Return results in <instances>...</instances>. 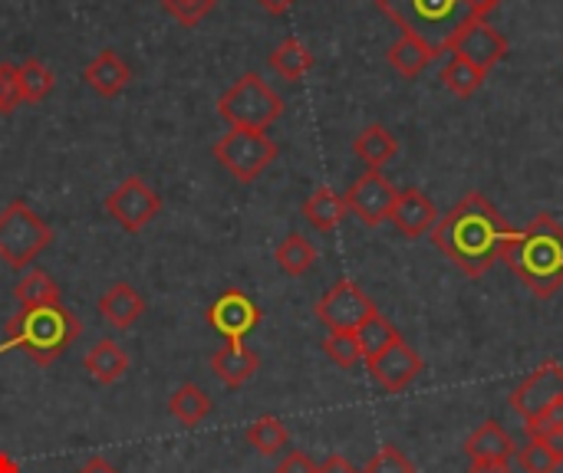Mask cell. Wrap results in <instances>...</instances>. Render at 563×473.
Wrapping results in <instances>:
<instances>
[{
  "mask_svg": "<svg viewBox=\"0 0 563 473\" xmlns=\"http://www.w3.org/2000/svg\"><path fill=\"white\" fill-rule=\"evenodd\" d=\"M429 237L465 277L478 280L505 260L515 227L485 194L472 191L429 230Z\"/></svg>",
  "mask_w": 563,
  "mask_h": 473,
  "instance_id": "cell-1",
  "label": "cell"
},
{
  "mask_svg": "<svg viewBox=\"0 0 563 473\" xmlns=\"http://www.w3.org/2000/svg\"><path fill=\"white\" fill-rule=\"evenodd\" d=\"M505 263L538 300L558 296L563 290V227L554 217H534L525 230H515Z\"/></svg>",
  "mask_w": 563,
  "mask_h": 473,
  "instance_id": "cell-2",
  "label": "cell"
},
{
  "mask_svg": "<svg viewBox=\"0 0 563 473\" xmlns=\"http://www.w3.org/2000/svg\"><path fill=\"white\" fill-rule=\"evenodd\" d=\"M79 336H82V323L63 303L33 306L7 319L0 352H23L36 365H53L69 352V346Z\"/></svg>",
  "mask_w": 563,
  "mask_h": 473,
  "instance_id": "cell-3",
  "label": "cell"
},
{
  "mask_svg": "<svg viewBox=\"0 0 563 473\" xmlns=\"http://www.w3.org/2000/svg\"><path fill=\"white\" fill-rule=\"evenodd\" d=\"M376 7L409 36L422 40L435 56L449 53L455 33L475 20L468 0H376Z\"/></svg>",
  "mask_w": 563,
  "mask_h": 473,
  "instance_id": "cell-4",
  "label": "cell"
},
{
  "mask_svg": "<svg viewBox=\"0 0 563 473\" xmlns=\"http://www.w3.org/2000/svg\"><path fill=\"white\" fill-rule=\"evenodd\" d=\"M218 115H221L231 128L267 132V128L284 115V99H280L257 72H244V76L218 99Z\"/></svg>",
  "mask_w": 563,
  "mask_h": 473,
  "instance_id": "cell-5",
  "label": "cell"
},
{
  "mask_svg": "<svg viewBox=\"0 0 563 473\" xmlns=\"http://www.w3.org/2000/svg\"><path fill=\"white\" fill-rule=\"evenodd\" d=\"M49 244H53L49 224L26 201L16 198L0 211V260L10 270H26Z\"/></svg>",
  "mask_w": 563,
  "mask_h": 473,
  "instance_id": "cell-6",
  "label": "cell"
},
{
  "mask_svg": "<svg viewBox=\"0 0 563 473\" xmlns=\"http://www.w3.org/2000/svg\"><path fill=\"white\" fill-rule=\"evenodd\" d=\"M211 155L244 184L257 181L277 158V142L267 132H251V128H231L224 132L214 145Z\"/></svg>",
  "mask_w": 563,
  "mask_h": 473,
  "instance_id": "cell-7",
  "label": "cell"
},
{
  "mask_svg": "<svg viewBox=\"0 0 563 473\" xmlns=\"http://www.w3.org/2000/svg\"><path fill=\"white\" fill-rule=\"evenodd\" d=\"M317 319L330 329V333H360L363 323H369L379 309L376 303L366 296L363 286H356L353 280H336L317 303Z\"/></svg>",
  "mask_w": 563,
  "mask_h": 473,
  "instance_id": "cell-8",
  "label": "cell"
},
{
  "mask_svg": "<svg viewBox=\"0 0 563 473\" xmlns=\"http://www.w3.org/2000/svg\"><path fill=\"white\" fill-rule=\"evenodd\" d=\"M162 211V198L148 188L145 178L132 174L125 178L109 198H106V214L129 234H142Z\"/></svg>",
  "mask_w": 563,
  "mask_h": 473,
  "instance_id": "cell-9",
  "label": "cell"
},
{
  "mask_svg": "<svg viewBox=\"0 0 563 473\" xmlns=\"http://www.w3.org/2000/svg\"><path fill=\"white\" fill-rule=\"evenodd\" d=\"M449 53L452 56H462L465 63H472L475 69H482L488 76V69H495L508 56V40L488 20L475 16V20H468L455 33V40L449 43Z\"/></svg>",
  "mask_w": 563,
  "mask_h": 473,
  "instance_id": "cell-10",
  "label": "cell"
},
{
  "mask_svg": "<svg viewBox=\"0 0 563 473\" xmlns=\"http://www.w3.org/2000/svg\"><path fill=\"white\" fill-rule=\"evenodd\" d=\"M563 402V365L558 362H541V369H534L515 392H511V408L525 418L534 421L544 412H551L554 405Z\"/></svg>",
  "mask_w": 563,
  "mask_h": 473,
  "instance_id": "cell-11",
  "label": "cell"
},
{
  "mask_svg": "<svg viewBox=\"0 0 563 473\" xmlns=\"http://www.w3.org/2000/svg\"><path fill=\"white\" fill-rule=\"evenodd\" d=\"M396 194L399 188L383 171H366L350 184L343 201H346V211L356 214L366 227H379L383 221H389Z\"/></svg>",
  "mask_w": 563,
  "mask_h": 473,
  "instance_id": "cell-12",
  "label": "cell"
},
{
  "mask_svg": "<svg viewBox=\"0 0 563 473\" xmlns=\"http://www.w3.org/2000/svg\"><path fill=\"white\" fill-rule=\"evenodd\" d=\"M205 319H208V326L218 333V336H224V342L228 339H234V342H244L257 326H261V306L244 293V290H224L211 306H208V313H205Z\"/></svg>",
  "mask_w": 563,
  "mask_h": 473,
  "instance_id": "cell-13",
  "label": "cell"
},
{
  "mask_svg": "<svg viewBox=\"0 0 563 473\" xmlns=\"http://www.w3.org/2000/svg\"><path fill=\"white\" fill-rule=\"evenodd\" d=\"M366 365H369V375L376 379V385L383 392H389V395L406 392L422 375V369H426L422 356L409 342H402V339L396 346H389L383 356H376L373 362H366Z\"/></svg>",
  "mask_w": 563,
  "mask_h": 473,
  "instance_id": "cell-14",
  "label": "cell"
},
{
  "mask_svg": "<svg viewBox=\"0 0 563 473\" xmlns=\"http://www.w3.org/2000/svg\"><path fill=\"white\" fill-rule=\"evenodd\" d=\"M389 221L396 224V230L402 237H426L439 224L435 221V204L419 188H399Z\"/></svg>",
  "mask_w": 563,
  "mask_h": 473,
  "instance_id": "cell-15",
  "label": "cell"
},
{
  "mask_svg": "<svg viewBox=\"0 0 563 473\" xmlns=\"http://www.w3.org/2000/svg\"><path fill=\"white\" fill-rule=\"evenodd\" d=\"M96 309H99V316H102L112 329L129 333V329L145 316V300H142V293H139L132 283L119 280V283H112V286L99 296Z\"/></svg>",
  "mask_w": 563,
  "mask_h": 473,
  "instance_id": "cell-16",
  "label": "cell"
},
{
  "mask_svg": "<svg viewBox=\"0 0 563 473\" xmlns=\"http://www.w3.org/2000/svg\"><path fill=\"white\" fill-rule=\"evenodd\" d=\"M257 369H261V356H257L251 346H244V342L228 339L224 346H218V349L211 352V372H214L228 388L247 385V382L257 375Z\"/></svg>",
  "mask_w": 563,
  "mask_h": 473,
  "instance_id": "cell-17",
  "label": "cell"
},
{
  "mask_svg": "<svg viewBox=\"0 0 563 473\" xmlns=\"http://www.w3.org/2000/svg\"><path fill=\"white\" fill-rule=\"evenodd\" d=\"M82 79L102 99H115L132 82V69H129V63L115 49H102V53H96L89 59V66L82 69Z\"/></svg>",
  "mask_w": 563,
  "mask_h": 473,
  "instance_id": "cell-18",
  "label": "cell"
},
{
  "mask_svg": "<svg viewBox=\"0 0 563 473\" xmlns=\"http://www.w3.org/2000/svg\"><path fill=\"white\" fill-rule=\"evenodd\" d=\"M465 454L472 461H515L518 458V444H515V438L498 421H485L465 441Z\"/></svg>",
  "mask_w": 563,
  "mask_h": 473,
  "instance_id": "cell-19",
  "label": "cell"
},
{
  "mask_svg": "<svg viewBox=\"0 0 563 473\" xmlns=\"http://www.w3.org/2000/svg\"><path fill=\"white\" fill-rule=\"evenodd\" d=\"M396 151H399L396 135H393L386 125H379V122L366 125V128L353 138V155H356L369 171H383V165H389V161L396 158Z\"/></svg>",
  "mask_w": 563,
  "mask_h": 473,
  "instance_id": "cell-20",
  "label": "cell"
},
{
  "mask_svg": "<svg viewBox=\"0 0 563 473\" xmlns=\"http://www.w3.org/2000/svg\"><path fill=\"white\" fill-rule=\"evenodd\" d=\"M82 369L92 375V382H99V385H115V382L129 372V352H125L115 339H102V342H96V346L86 352Z\"/></svg>",
  "mask_w": 563,
  "mask_h": 473,
  "instance_id": "cell-21",
  "label": "cell"
},
{
  "mask_svg": "<svg viewBox=\"0 0 563 473\" xmlns=\"http://www.w3.org/2000/svg\"><path fill=\"white\" fill-rule=\"evenodd\" d=\"M346 214H350V211H346V201H343L333 188H317V191L303 201V217H307V224L317 227V230H323V234L336 230V227L343 224Z\"/></svg>",
  "mask_w": 563,
  "mask_h": 473,
  "instance_id": "cell-22",
  "label": "cell"
},
{
  "mask_svg": "<svg viewBox=\"0 0 563 473\" xmlns=\"http://www.w3.org/2000/svg\"><path fill=\"white\" fill-rule=\"evenodd\" d=\"M211 398L205 395V388H198L195 382H185L181 388H175V395L168 398V415L175 421H181L185 428H198L208 415H211Z\"/></svg>",
  "mask_w": 563,
  "mask_h": 473,
  "instance_id": "cell-23",
  "label": "cell"
},
{
  "mask_svg": "<svg viewBox=\"0 0 563 473\" xmlns=\"http://www.w3.org/2000/svg\"><path fill=\"white\" fill-rule=\"evenodd\" d=\"M13 296H16L20 309L49 306V303H59V286H56V280H53L46 270L33 267V270H26V273L16 280V286H13Z\"/></svg>",
  "mask_w": 563,
  "mask_h": 473,
  "instance_id": "cell-24",
  "label": "cell"
},
{
  "mask_svg": "<svg viewBox=\"0 0 563 473\" xmlns=\"http://www.w3.org/2000/svg\"><path fill=\"white\" fill-rule=\"evenodd\" d=\"M274 260H277V267H280L287 277H303V273H310L313 263H317V247H313L303 234H287V237L277 244Z\"/></svg>",
  "mask_w": 563,
  "mask_h": 473,
  "instance_id": "cell-25",
  "label": "cell"
},
{
  "mask_svg": "<svg viewBox=\"0 0 563 473\" xmlns=\"http://www.w3.org/2000/svg\"><path fill=\"white\" fill-rule=\"evenodd\" d=\"M432 59H435V53H432L422 40H416V36H409V33H402V36L389 46V63H393V69L402 72L406 79H416Z\"/></svg>",
  "mask_w": 563,
  "mask_h": 473,
  "instance_id": "cell-26",
  "label": "cell"
},
{
  "mask_svg": "<svg viewBox=\"0 0 563 473\" xmlns=\"http://www.w3.org/2000/svg\"><path fill=\"white\" fill-rule=\"evenodd\" d=\"M244 441H247L261 458H277V454L290 444V435H287V428H284L280 418L261 415V418L244 431Z\"/></svg>",
  "mask_w": 563,
  "mask_h": 473,
  "instance_id": "cell-27",
  "label": "cell"
},
{
  "mask_svg": "<svg viewBox=\"0 0 563 473\" xmlns=\"http://www.w3.org/2000/svg\"><path fill=\"white\" fill-rule=\"evenodd\" d=\"M402 336H399V329L386 319V316H373L369 323H363L360 326V333H356V342H360V352H363V362H373L376 356H383L389 346H396Z\"/></svg>",
  "mask_w": 563,
  "mask_h": 473,
  "instance_id": "cell-28",
  "label": "cell"
},
{
  "mask_svg": "<svg viewBox=\"0 0 563 473\" xmlns=\"http://www.w3.org/2000/svg\"><path fill=\"white\" fill-rule=\"evenodd\" d=\"M313 66V53L297 40V36H287L274 53H271V69L280 72L284 79H300L303 72H310Z\"/></svg>",
  "mask_w": 563,
  "mask_h": 473,
  "instance_id": "cell-29",
  "label": "cell"
},
{
  "mask_svg": "<svg viewBox=\"0 0 563 473\" xmlns=\"http://www.w3.org/2000/svg\"><path fill=\"white\" fill-rule=\"evenodd\" d=\"M16 82H20L23 102H43L53 92L56 76H53V69L43 59H26V63L16 66Z\"/></svg>",
  "mask_w": 563,
  "mask_h": 473,
  "instance_id": "cell-30",
  "label": "cell"
},
{
  "mask_svg": "<svg viewBox=\"0 0 563 473\" xmlns=\"http://www.w3.org/2000/svg\"><path fill=\"white\" fill-rule=\"evenodd\" d=\"M442 82H445L459 99H468V95H475V92L482 89L485 72H482V69H475L472 63H465L462 56H452V59H449V66L442 69Z\"/></svg>",
  "mask_w": 563,
  "mask_h": 473,
  "instance_id": "cell-31",
  "label": "cell"
},
{
  "mask_svg": "<svg viewBox=\"0 0 563 473\" xmlns=\"http://www.w3.org/2000/svg\"><path fill=\"white\" fill-rule=\"evenodd\" d=\"M525 431L531 441H544L558 458H563V402L554 405L551 412H544L534 421H525Z\"/></svg>",
  "mask_w": 563,
  "mask_h": 473,
  "instance_id": "cell-32",
  "label": "cell"
},
{
  "mask_svg": "<svg viewBox=\"0 0 563 473\" xmlns=\"http://www.w3.org/2000/svg\"><path fill=\"white\" fill-rule=\"evenodd\" d=\"M323 352L330 356V362H336L340 369H353L356 362H363L356 333H327L323 339Z\"/></svg>",
  "mask_w": 563,
  "mask_h": 473,
  "instance_id": "cell-33",
  "label": "cell"
},
{
  "mask_svg": "<svg viewBox=\"0 0 563 473\" xmlns=\"http://www.w3.org/2000/svg\"><path fill=\"white\" fill-rule=\"evenodd\" d=\"M518 464L525 473H558L563 458H558L544 441H528L525 448H518Z\"/></svg>",
  "mask_w": 563,
  "mask_h": 473,
  "instance_id": "cell-34",
  "label": "cell"
},
{
  "mask_svg": "<svg viewBox=\"0 0 563 473\" xmlns=\"http://www.w3.org/2000/svg\"><path fill=\"white\" fill-rule=\"evenodd\" d=\"M218 0H162V7L181 23V26H198Z\"/></svg>",
  "mask_w": 563,
  "mask_h": 473,
  "instance_id": "cell-35",
  "label": "cell"
},
{
  "mask_svg": "<svg viewBox=\"0 0 563 473\" xmlns=\"http://www.w3.org/2000/svg\"><path fill=\"white\" fill-rule=\"evenodd\" d=\"M363 473H416V464H412L399 448L386 444V448H379V451L369 458V464L363 468Z\"/></svg>",
  "mask_w": 563,
  "mask_h": 473,
  "instance_id": "cell-36",
  "label": "cell"
},
{
  "mask_svg": "<svg viewBox=\"0 0 563 473\" xmlns=\"http://www.w3.org/2000/svg\"><path fill=\"white\" fill-rule=\"evenodd\" d=\"M23 105L20 82H16V66L0 63V115H13Z\"/></svg>",
  "mask_w": 563,
  "mask_h": 473,
  "instance_id": "cell-37",
  "label": "cell"
},
{
  "mask_svg": "<svg viewBox=\"0 0 563 473\" xmlns=\"http://www.w3.org/2000/svg\"><path fill=\"white\" fill-rule=\"evenodd\" d=\"M274 473H317V464L303 451H290V454L280 458V464H277Z\"/></svg>",
  "mask_w": 563,
  "mask_h": 473,
  "instance_id": "cell-38",
  "label": "cell"
},
{
  "mask_svg": "<svg viewBox=\"0 0 563 473\" xmlns=\"http://www.w3.org/2000/svg\"><path fill=\"white\" fill-rule=\"evenodd\" d=\"M317 473H363V471H356L343 454H330L323 464H317Z\"/></svg>",
  "mask_w": 563,
  "mask_h": 473,
  "instance_id": "cell-39",
  "label": "cell"
},
{
  "mask_svg": "<svg viewBox=\"0 0 563 473\" xmlns=\"http://www.w3.org/2000/svg\"><path fill=\"white\" fill-rule=\"evenodd\" d=\"M468 473H511V461H472Z\"/></svg>",
  "mask_w": 563,
  "mask_h": 473,
  "instance_id": "cell-40",
  "label": "cell"
},
{
  "mask_svg": "<svg viewBox=\"0 0 563 473\" xmlns=\"http://www.w3.org/2000/svg\"><path fill=\"white\" fill-rule=\"evenodd\" d=\"M76 473H119V471H115L106 458H89V461H86V464H82Z\"/></svg>",
  "mask_w": 563,
  "mask_h": 473,
  "instance_id": "cell-41",
  "label": "cell"
},
{
  "mask_svg": "<svg viewBox=\"0 0 563 473\" xmlns=\"http://www.w3.org/2000/svg\"><path fill=\"white\" fill-rule=\"evenodd\" d=\"M294 3H297V0H257V7H264V10H267V13H274V16L287 13Z\"/></svg>",
  "mask_w": 563,
  "mask_h": 473,
  "instance_id": "cell-42",
  "label": "cell"
},
{
  "mask_svg": "<svg viewBox=\"0 0 563 473\" xmlns=\"http://www.w3.org/2000/svg\"><path fill=\"white\" fill-rule=\"evenodd\" d=\"M468 7H472V13H475V16H482V20H485L495 7H501V0H468Z\"/></svg>",
  "mask_w": 563,
  "mask_h": 473,
  "instance_id": "cell-43",
  "label": "cell"
},
{
  "mask_svg": "<svg viewBox=\"0 0 563 473\" xmlns=\"http://www.w3.org/2000/svg\"><path fill=\"white\" fill-rule=\"evenodd\" d=\"M0 473H20V464L10 454H3V451H0Z\"/></svg>",
  "mask_w": 563,
  "mask_h": 473,
  "instance_id": "cell-44",
  "label": "cell"
}]
</instances>
